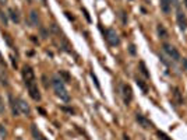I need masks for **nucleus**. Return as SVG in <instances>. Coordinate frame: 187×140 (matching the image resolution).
<instances>
[{
    "mask_svg": "<svg viewBox=\"0 0 187 140\" xmlns=\"http://www.w3.org/2000/svg\"><path fill=\"white\" fill-rule=\"evenodd\" d=\"M52 84H53V88H55V93H56L57 97H59L60 100H63V101H66V102H68V101H70V94H68L67 90H66L63 80L55 77V79H53V81H52Z\"/></svg>",
    "mask_w": 187,
    "mask_h": 140,
    "instance_id": "nucleus-1",
    "label": "nucleus"
},
{
    "mask_svg": "<svg viewBox=\"0 0 187 140\" xmlns=\"http://www.w3.org/2000/svg\"><path fill=\"white\" fill-rule=\"evenodd\" d=\"M25 86H27V88H28L29 97H31L34 101H41V93H39L37 81L32 80V81H29V83H25Z\"/></svg>",
    "mask_w": 187,
    "mask_h": 140,
    "instance_id": "nucleus-2",
    "label": "nucleus"
},
{
    "mask_svg": "<svg viewBox=\"0 0 187 140\" xmlns=\"http://www.w3.org/2000/svg\"><path fill=\"white\" fill-rule=\"evenodd\" d=\"M162 48H164L165 53H166V55H168L173 62H179V60H180V53H179V50H177L173 45H170V44H164V45H162Z\"/></svg>",
    "mask_w": 187,
    "mask_h": 140,
    "instance_id": "nucleus-3",
    "label": "nucleus"
},
{
    "mask_svg": "<svg viewBox=\"0 0 187 140\" xmlns=\"http://www.w3.org/2000/svg\"><path fill=\"white\" fill-rule=\"evenodd\" d=\"M105 38H106L108 44H109L110 46H117V45L120 44V38H119V35H117V32L114 31L113 28L106 29V32H105Z\"/></svg>",
    "mask_w": 187,
    "mask_h": 140,
    "instance_id": "nucleus-4",
    "label": "nucleus"
},
{
    "mask_svg": "<svg viewBox=\"0 0 187 140\" xmlns=\"http://www.w3.org/2000/svg\"><path fill=\"white\" fill-rule=\"evenodd\" d=\"M176 18H177V24H179V28L182 31H184L187 28V17L184 14V11H182L180 6H177V14H176Z\"/></svg>",
    "mask_w": 187,
    "mask_h": 140,
    "instance_id": "nucleus-5",
    "label": "nucleus"
},
{
    "mask_svg": "<svg viewBox=\"0 0 187 140\" xmlns=\"http://www.w3.org/2000/svg\"><path fill=\"white\" fill-rule=\"evenodd\" d=\"M122 95H123V101H124L126 105L131 102L133 100V90L129 84H123L122 86Z\"/></svg>",
    "mask_w": 187,
    "mask_h": 140,
    "instance_id": "nucleus-6",
    "label": "nucleus"
},
{
    "mask_svg": "<svg viewBox=\"0 0 187 140\" xmlns=\"http://www.w3.org/2000/svg\"><path fill=\"white\" fill-rule=\"evenodd\" d=\"M23 79H24V83H29V81H32V80H35V73L31 66L23 67Z\"/></svg>",
    "mask_w": 187,
    "mask_h": 140,
    "instance_id": "nucleus-7",
    "label": "nucleus"
},
{
    "mask_svg": "<svg viewBox=\"0 0 187 140\" xmlns=\"http://www.w3.org/2000/svg\"><path fill=\"white\" fill-rule=\"evenodd\" d=\"M135 121L140 123V126H143L144 129H149V127H152V123L147 119L144 115H141V114H135Z\"/></svg>",
    "mask_w": 187,
    "mask_h": 140,
    "instance_id": "nucleus-8",
    "label": "nucleus"
},
{
    "mask_svg": "<svg viewBox=\"0 0 187 140\" xmlns=\"http://www.w3.org/2000/svg\"><path fill=\"white\" fill-rule=\"evenodd\" d=\"M17 102H18V108H20V112L24 115H27L28 117L29 114H31V108H29V105L25 102V101L23 100V98H17Z\"/></svg>",
    "mask_w": 187,
    "mask_h": 140,
    "instance_id": "nucleus-9",
    "label": "nucleus"
},
{
    "mask_svg": "<svg viewBox=\"0 0 187 140\" xmlns=\"http://www.w3.org/2000/svg\"><path fill=\"white\" fill-rule=\"evenodd\" d=\"M8 100H10V106H11V112H13V115H14V117H18L21 112H20V108H18V102H17V98L14 100L13 95H8Z\"/></svg>",
    "mask_w": 187,
    "mask_h": 140,
    "instance_id": "nucleus-10",
    "label": "nucleus"
},
{
    "mask_svg": "<svg viewBox=\"0 0 187 140\" xmlns=\"http://www.w3.org/2000/svg\"><path fill=\"white\" fill-rule=\"evenodd\" d=\"M28 23H29V27H37L39 24V14L37 10H32L28 16Z\"/></svg>",
    "mask_w": 187,
    "mask_h": 140,
    "instance_id": "nucleus-11",
    "label": "nucleus"
},
{
    "mask_svg": "<svg viewBox=\"0 0 187 140\" xmlns=\"http://www.w3.org/2000/svg\"><path fill=\"white\" fill-rule=\"evenodd\" d=\"M159 4H161V10L165 14H169L172 10V0H159Z\"/></svg>",
    "mask_w": 187,
    "mask_h": 140,
    "instance_id": "nucleus-12",
    "label": "nucleus"
},
{
    "mask_svg": "<svg viewBox=\"0 0 187 140\" xmlns=\"http://www.w3.org/2000/svg\"><path fill=\"white\" fill-rule=\"evenodd\" d=\"M8 17H10V20L13 23H16V24L20 23V13L17 8H14V7L8 8Z\"/></svg>",
    "mask_w": 187,
    "mask_h": 140,
    "instance_id": "nucleus-13",
    "label": "nucleus"
},
{
    "mask_svg": "<svg viewBox=\"0 0 187 140\" xmlns=\"http://www.w3.org/2000/svg\"><path fill=\"white\" fill-rule=\"evenodd\" d=\"M156 31H158L159 38H162V39H166L168 38V31L165 29V27L162 25V24H159V25L156 27Z\"/></svg>",
    "mask_w": 187,
    "mask_h": 140,
    "instance_id": "nucleus-14",
    "label": "nucleus"
},
{
    "mask_svg": "<svg viewBox=\"0 0 187 140\" xmlns=\"http://www.w3.org/2000/svg\"><path fill=\"white\" fill-rule=\"evenodd\" d=\"M174 93H173V95H174V100H176V104L177 105H182L183 104V97H182V94H180V90L179 88H174Z\"/></svg>",
    "mask_w": 187,
    "mask_h": 140,
    "instance_id": "nucleus-15",
    "label": "nucleus"
},
{
    "mask_svg": "<svg viewBox=\"0 0 187 140\" xmlns=\"http://www.w3.org/2000/svg\"><path fill=\"white\" fill-rule=\"evenodd\" d=\"M138 67H140L141 73H143L147 79H149V73H148V70H147V67H145V63H144V62H140V63H138Z\"/></svg>",
    "mask_w": 187,
    "mask_h": 140,
    "instance_id": "nucleus-16",
    "label": "nucleus"
},
{
    "mask_svg": "<svg viewBox=\"0 0 187 140\" xmlns=\"http://www.w3.org/2000/svg\"><path fill=\"white\" fill-rule=\"evenodd\" d=\"M31 130H32V135H34V139L35 140H41L42 139L41 132L37 129V126H35V125H32V126H31Z\"/></svg>",
    "mask_w": 187,
    "mask_h": 140,
    "instance_id": "nucleus-17",
    "label": "nucleus"
},
{
    "mask_svg": "<svg viewBox=\"0 0 187 140\" xmlns=\"http://www.w3.org/2000/svg\"><path fill=\"white\" fill-rule=\"evenodd\" d=\"M135 83H137V86L144 91V93H148V88H147V86L144 84V81L141 79H138V77H137V79H135Z\"/></svg>",
    "mask_w": 187,
    "mask_h": 140,
    "instance_id": "nucleus-18",
    "label": "nucleus"
},
{
    "mask_svg": "<svg viewBox=\"0 0 187 140\" xmlns=\"http://www.w3.org/2000/svg\"><path fill=\"white\" fill-rule=\"evenodd\" d=\"M0 21H2L3 25H7L8 23V18H7V14L3 13V11H0Z\"/></svg>",
    "mask_w": 187,
    "mask_h": 140,
    "instance_id": "nucleus-19",
    "label": "nucleus"
},
{
    "mask_svg": "<svg viewBox=\"0 0 187 140\" xmlns=\"http://www.w3.org/2000/svg\"><path fill=\"white\" fill-rule=\"evenodd\" d=\"M6 136H7V132H6V127H4V125H0V139H6Z\"/></svg>",
    "mask_w": 187,
    "mask_h": 140,
    "instance_id": "nucleus-20",
    "label": "nucleus"
},
{
    "mask_svg": "<svg viewBox=\"0 0 187 140\" xmlns=\"http://www.w3.org/2000/svg\"><path fill=\"white\" fill-rule=\"evenodd\" d=\"M60 77H63V79H64V81L66 83H68V81H70V76H68V73H67V71H63V70H60Z\"/></svg>",
    "mask_w": 187,
    "mask_h": 140,
    "instance_id": "nucleus-21",
    "label": "nucleus"
},
{
    "mask_svg": "<svg viewBox=\"0 0 187 140\" xmlns=\"http://www.w3.org/2000/svg\"><path fill=\"white\" fill-rule=\"evenodd\" d=\"M91 77L94 79V81H95V86H96V87H98V88H101V86H99V83H98V79H96V76H95V74H94V73H91Z\"/></svg>",
    "mask_w": 187,
    "mask_h": 140,
    "instance_id": "nucleus-22",
    "label": "nucleus"
},
{
    "mask_svg": "<svg viewBox=\"0 0 187 140\" xmlns=\"http://www.w3.org/2000/svg\"><path fill=\"white\" fill-rule=\"evenodd\" d=\"M158 136L161 137L162 140H170V139H168V136L165 135V133H162V132H158Z\"/></svg>",
    "mask_w": 187,
    "mask_h": 140,
    "instance_id": "nucleus-23",
    "label": "nucleus"
},
{
    "mask_svg": "<svg viewBox=\"0 0 187 140\" xmlns=\"http://www.w3.org/2000/svg\"><path fill=\"white\" fill-rule=\"evenodd\" d=\"M3 111H4V104H3V100L0 97V114H3Z\"/></svg>",
    "mask_w": 187,
    "mask_h": 140,
    "instance_id": "nucleus-24",
    "label": "nucleus"
},
{
    "mask_svg": "<svg viewBox=\"0 0 187 140\" xmlns=\"http://www.w3.org/2000/svg\"><path fill=\"white\" fill-rule=\"evenodd\" d=\"M122 18H123V24H126V23H127V18H126V14L123 13V11H122Z\"/></svg>",
    "mask_w": 187,
    "mask_h": 140,
    "instance_id": "nucleus-25",
    "label": "nucleus"
},
{
    "mask_svg": "<svg viewBox=\"0 0 187 140\" xmlns=\"http://www.w3.org/2000/svg\"><path fill=\"white\" fill-rule=\"evenodd\" d=\"M134 48H135L134 45L130 46V53H131V55H134V53H135V49H134Z\"/></svg>",
    "mask_w": 187,
    "mask_h": 140,
    "instance_id": "nucleus-26",
    "label": "nucleus"
},
{
    "mask_svg": "<svg viewBox=\"0 0 187 140\" xmlns=\"http://www.w3.org/2000/svg\"><path fill=\"white\" fill-rule=\"evenodd\" d=\"M66 16H67V18H68V20H74V17H73V16H70V13H66Z\"/></svg>",
    "mask_w": 187,
    "mask_h": 140,
    "instance_id": "nucleus-27",
    "label": "nucleus"
},
{
    "mask_svg": "<svg viewBox=\"0 0 187 140\" xmlns=\"http://www.w3.org/2000/svg\"><path fill=\"white\" fill-rule=\"evenodd\" d=\"M0 63H2V65H4V60H3V58H2V55H0Z\"/></svg>",
    "mask_w": 187,
    "mask_h": 140,
    "instance_id": "nucleus-28",
    "label": "nucleus"
},
{
    "mask_svg": "<svg viewBox=\"0 0 187 140\" xmlns=\"http://www.w3.org/2000/svg\"><path fill=\"white\" fill-rule=\"evenodd\" d=\"M3 4H6V0H0V6H3Z\"/></svg>",
    "mask_w": 187,
    "mask_h": 140,
    "instance_id": "nucleus-29",
    "label": "nucleus"
},
{
    "mask_svg": "<svg viewBox=\"0 0 187 140\" xmlns=\"http://www.w3.org/2000/svg\"><path fill=\"white\" fill-rule=\"evenodd\" d=\"M183 65H184V66L187 67V60H186V59H183Z\"/></svg>",
    "mask_w": 187,
    "mask_h": 140,
    "instance_id": "nucleus-30",
    "label": "nucleus"
},
{
    "mask_svg": "<svg viewBox=\"0 0 187 140\" xmlns=\"http://www.w3.org/2000/svg\"><path fill=\"white\" fill-rule=\"evenodd\" d=\"M42 4H43V6H46V0H42Z\"/></svg>",
    "mask_w": 187,
    "mask_h": 140,
    "instance_id": "nucleus-31",
    "label": "nucleus"
},
{
    "mask_svg": "<svg viewBox=\"0 0 187 140\" xmlns=\"http://www.w3.org/2000/svg\"><path fill=\"white\" fill-rule=\"evenodd\" d=\"M41 140H48V139H45V137H43V136H42V139H41Z\"/></svg>",
    "mask_w": 187,
    "mask_h": 140,
    "instance_id": "nucleus-32",
    "label": "nucleus"
},
{
    "mask_svg": "<svg viewBox=\"0 0 187 140\" xmlns=\"http://www.w3.org/2000/svg\"><path fill=\"white\" fill-rule=\"evenodd\" d=\"M17 140H23V139H21V137H18V139H17Z\"/></svg>",
    "mask_w": 187,
    "mask_h": 140,
    "instance_id": "nucleus-33",
    "label": "nucleus"
},
{
    "mask_svg": "<svg viewBox=\"0 0 187 140\" xmlns=\"http://www.w3.org/2000/svg\"><path fill=\"white\" fill-rule=\"evenodd\" d=\"M31 2H32V0H28V3H31Z\"/></svg>",
    "mask_w": 187,
    "mask_h": 140,
    "instance_id": "nucleus-34",
    "label": "nucleus"
},
{
    "mask_svg": "<svg viewBox=\"0 0 187 140\" xmlns=\"http://www.w3.org/2000/svg\"><path fill=\"white\" fill-rule=\"evenodd\" d=\"M186 2H187V0H186ZM186 4H187V3H186Z\"/></svg>",
    "mask_w": 187,
    "mask_h": 140,
    "instance_id": "nucleus-35",
    "label": "nucleus"
}]
</instances>
